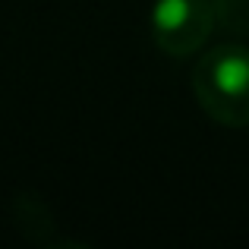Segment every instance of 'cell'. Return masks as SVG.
I'll list each match as a JSON object with an SVG mask.
<instances>
[{
    "mask_svg": "<svg viewBox=\"0 0 249 249\" xmlns=\"http://www.w3.org/2000/svg\"><path fill=\"white\" fill-rule=\"evenodd\" d=\"M214 32L212 0H158L152 10V38L164 54L189 57Z\"/></svg>",
    "mask_w": 249,
    "mask_h": 249,
    "instance_id": "obj_2",
    "label": "cell"
},
{
    "mask_svg": "<svg viewBox=\"0 0 249 249\" xmlns=\"http://www.w3.org/2000/svg\"><path fill=\"white\" fill-rule=\"evenodd\" d=\"M212 6L218 29L249 35V0H212Z\"/></svg>",
    "mask_w": 249,
    "mask_h": 249,
    "instance_id": "obj_4",
    "label": "cell"
},
{
    "mask_svg": "<svg viewBox=\"0 0 249 249\" xmlns=\"http://www.w3.org/2000/svg\"><path fill=\"white\" fill-rule=\"evenodd\" d=\"M193 95L199 107L221 126H249V51L221 44L202 54L193 73Z\"/></svg>",
    "mask_w": 249,
    "mask_h": 249,
    "instance_id": "obj_1",
    "label": "cell"
},
{
    "mask_svg": "<svg viewBox=\"0 0 249 249\" xmlns=\"http://www.w3.org/2000/svg\"><path fill=\"white\" fill-rule=\"evenodd\" d=\"M10 218H13L16 231L22 233L25 240L41 243V246H48L51 233L57 231L54 208H51L38 193H19L16 199L10 202Z\"/></svg>",
    "mask_w": 249,
    "mask_h": 249,
    "instance_id": "obj_3",
    "label": "cell"
}]
</instances>
